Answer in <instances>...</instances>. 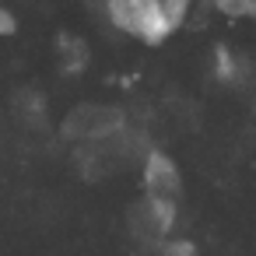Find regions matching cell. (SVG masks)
Masks as SVG:
<instances>
[{"instance_id":"2","label":"cell","mask_w":256,"mask_h":256,"mask_svg":"<svg viewBox=\"0 0 256 256\" xmlns=\"http://www.w3.org/2000/svg\"><path fill=\"white\" fill-rule=\"evenodd\" d=\"M140 186H144V193L148 196H179V190H182V172H179V165L172 162V154H165V151H148L144 154V165H140Z\"/></svg>"},{"instance_id":"1","label":"cell","mask_w":256,"mask_h":256,"mask_svg":"<svg viewBox=\"0 0 256 256\" xmlns=\"http://www.w3.org/2000/svg\"><path fill=\"white\" fill-rule=\"evenodd\" d=\"M98 11L112 32L137 39L140 46H151V50L165 46L176 36L154 0H98Z\"/></svg>"},{"instance_id":"5","label":"cell","mask_w":256,"mask_h":256,"mask_svg":"<svg viewBox=\"0 0 256 256\" xmlns=\"http://www.w3.org/2000/svg\"><path fill=\"white\" fill-rule=\"evenodd\" d=\"M207 8L228 22H256V0H207Z\"/></svg>"},{"instance_id":"4","label":"cell","mask_w":256,"mask_h":256,"mask_svg":"<svg viewBox=\"0 0 256 256\" xmlns=\"http://www.w3.org/2000/svg\"><path fill=\"white\" fill-rule=\"evenodd\" d=\"M56 64H60L64 74H81V70H88V64H92L88 42H84L81 36H74V32H60V36H56Z\"/></svg>"},{"instance_id":"8","label":"cell","mask_w":256,"mask_h":256,"mask_svg":"<svg viewBox=\"0 0 256 256\" xmlns=\"http://www.w3.org/2000/svg\"><path fill=\"white\" fill-rule=\"evenodd\" d=\"M14 32H18V14L0 4V36H14Z\"/></svg>"},{"instance_id":"3","label":"cell","mask_w":256,"mask_h":256,"mask_svg":"<svg viewBox=\"0 0 256 256\" xmlns=\"http://www.w3.org/2000/svg\"><path fill=\"white\" fill-rule=\"evenodd\" d=\"M210 78H214L218 84H224V88L242 84L246 64H242V56H238L228 42H214V50H210Z\"/></svg>"},{"instance_id":"7","label":"cell","mask_w":256,"mask_h":256,"mask_svg":"<svg viewBox=\"0 0 256 256\" xmlns=\"http://www.w3.org/2000/svg\"><path fill=\"white\" fill-rule=\"evenodd\" d=\"M158 256H196V246H193L190 238H172V242L162 246Z\"/></svg>"},{"instance_id":"6","label":"cell","mask_w":256,"mask_h":256,"mask_svg":"<svg viewBox=\"0 0 256 256\" xmlns=\"http://www.w3.org/2000/svg\"><path fill=\"white\" fill-rule=\"evenodd\" d=\"M158 11L165 14V22L172 25V32L186 28L190 18H193V8H196V0H154Z\"/></svg>"}]
</instances>
